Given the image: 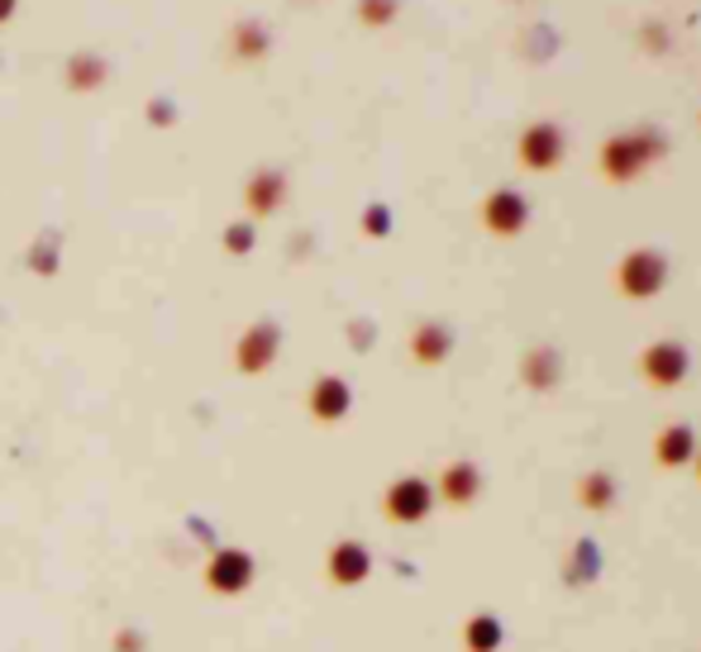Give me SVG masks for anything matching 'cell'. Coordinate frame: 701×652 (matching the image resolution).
<instances>
[{"label":"cell","mask_w":701,"mask_h":652,"mask_svg":"<svg viewBox=\"0 0 701 652\" xmlns=\"http://www.w3.org/2000/svg\"><path fill=\"white\" fill-rule=\"evenodd\" d=\"M100 77H106V63H100L96 53H77L67 67V81L81 86V91H91V86H100Z\"/></svg>","instance_id":"9"},{"label":"cell","mask_w":701,"mask_h":652,"mask_svg":"<svg viewBox=\"0 0 701 652\" xmlns=\"http://www.w3.org/2000/svg\"><path fill=\"white\" fill-rule=\"evenodd\" d=\"M229 48H234V57H243V63H253V57L267 48V34L253 20H243V24H234V34H229Z\"/></svg>","instance_id":"7"},{"label":"cell","mask_w":701,"mask_h":652,"mask_svg":"<svg viewBox=\"0 0 701 652\" xmlns=\"http://www.w3.org/2000/svg\"><path fill=\"white\" fill-rule=\"evenodd\" d=\"M277 347V333H267V329H253L249 339H243V347H239V362H243V372H263V362H267V353Z\"/></svg>","instance_id":"6"},{"label":"cell","mask_w":701,"mask_h":652,"mask_svg":"<svg viewBox=\"0 0 701 652\" xmlns=\"http://www.w3.org/2000/svg\"><path fill=\"white\" fill-rule=\"evenodd\" d=\"M277 200H282V177H277V172H258L253 186H249V206L258 214H267Z\"/></svg>","instance_id":"8"},{"label":"cell","mask_w":701,"mask_h":652,"mask_svg":"<svg viewBox=\"0 0 701 652\" xmlns=\"http://www.w3.org/2000/svg\"><path fill=\"white\" fill-rule=\"evenodd\" d=\"M621 291L629 296V300H649V296H658L664 291V277H668V263H664V253H654V248H635L621 263Z\"/></svg>","instance_id":"2"},{"label":"cell","mask_w":701,"mask_h":652,"mask_svg":"<svg viewBox=\"0 0 701 652\" xmlns=\"http://www.w3.org/2000/svg\"><path fill=\"white\" fill-rule=\"evenodd\" d=\"M639 367L654 386H678L687 376V347L682 343H654V347H644Z\"/></svg>","instance_id":"5"},{"label":"cell","mask_w":701,"mask_h":652,"mask_svg":"<svg viewBox=\"0 0 701 652\" xmlns=\"http://www.w3.org/2000/svg\"><path fill=\"white\" fill-rule=\"evenodd\" d=\"M343 405H349V390H343V382H320V386H315V415H320V419L343 415Z\"/></svg>","instance_id":"10"},{"label":"cell","mask_w":701,"mask_h":652,"mask_svg":"<svg viewBox=\"0 0 701 652\" xmlns=\"http://www.w3.org/2000/svg\"><path fill=\"white\" fill-rule=\"evenodd\" d=\"M525 214H529V206H525V196H515V191H492V196L482 200V224L492 229L496 239L521 234V229H525Z\"/></svg>","instance_id":"4"},{"label":"cell","mask_w":701,"mask_h":652,"mask_svg":"<svg viewBox=\"0 0 701 652\" xmlns=\"http://www.w3.org/2000/svg\"><path fill=\"white\" fill-rule=\"evenodd\" d=\"M401 0H358V20H363L368 29H386L396 20Z\"/></svg>","instance_id":"12"},{"label":"cell","mask_w":701,"mask_h":652,"mask_svg":"<svg viewBox=\"0 0 701 652\" xmlns=\"http://www.w3.org/2000/svg\"><path fill=\"white\" fill-rule=\"evenodd\" d=\"M658 153H664V143H658L654 134H644V129H635V134H615L606 148H601V177L606 181H635Z\"/></svg>","instance_id":"1"},{"label":"cell","mask_w":701,"mask_h":652,"mask_svg":"<svg viewBox=\"0 0 701 652\" xmlns=\"http://www.w3.org/2000/svg\"><path fill=\"white\" fill-rule=\"evenodd\" d=\"M14 10H20V0H0V24H10Z\"/></svg>","instance_id":"14"},{"label":"cell","mask_w":701,"mask_h":652,"mask_svg":"<svg viewBox=\"0 0 701 652\" xmlns=\"http://www.w3.org/2000/svg\"><path fill=\"white\" fill-rule=\"evenodd\" d=\"M443 353H449V333H443L439 324H425L420 333H415V357L420 362H439Z\"/></svg>","instance_id":"11"},{"label":"cell","mask_w":701,"mask_h":652,"mask_svg":"<svg viewBox=\"0 0 701 652\" xmlns=\"http://www.w3.org/2000/svg\"><path fill=\"white\" fill-rule=\"evenodd\" d=\"M515 157H521V167L525 172H549L563 163V129H558L554 120H539V124H529L521 143H515Z\"/></svg>","instance_id":"3"},{"label":"cell","mask_w":701,"mask_h":652,"mask_svg":"<svg viewBox=\"0 0 701 652\" xmlns=\"http://www.w3.org/2000/svg\"><path fill=\"white\" fill-rule=\"evenodd\" d=\"M687 443H692V433H687L682 424H678V429H664V439H658V457H664V462H668V457H682Z\"/></svg>","instance_id":"13"}]
</instances>
